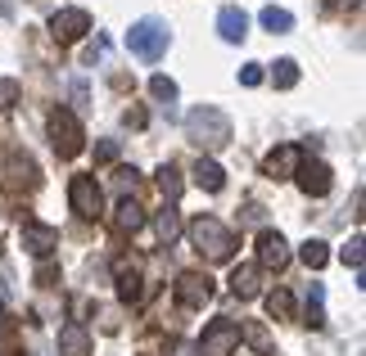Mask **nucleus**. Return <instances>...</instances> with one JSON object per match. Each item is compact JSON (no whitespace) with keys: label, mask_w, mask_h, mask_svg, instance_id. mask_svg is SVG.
I'll return each instance as SVG.
<instances>
[{"label":"nucleus","mask_w":366,"mask_h":356,"mask_svg":"<svg viewBox=\"0 0 366 356\" xmlns=\"http://www.w3.org/2000/svg\"><path fill=\"white\" fill-rule=\"evenodd\" d=\"M186 136H190L199 149H222V145L231 140V118H227L222 108L204 104V108H194L190 118H186Z\"/></svg>","instance_id":"nucleus-1"},{"label":"nucleus","mask_w":366,"mask_h":356,"mask_svg":"<svg viewBox=\"0 0 366 356\" xmlns=\"http://www.w3.org/2000/svg\"><path fill=\"white\" fill-rule=\"evenodd\" d=\"M167 23L163 19H140L132 23V32H127V50L136 54V59H159V54L167 50Z\"/></svg>","instance_id":"nucleus-2"},{"label":"nucleus","mask_w":366,"mask_h":356,"mask_svg":"<svg viewBox=\"0 0 366 356\" xmlns=\"http://www.w3.org/2000/svg\"><path fill=\"white\" fill-rule=\"evenodd\" d=\"M190 239L199 244V253L208 248V258H213V262H227V258H231V248H235L231 230H227V225H222L217 217H199V221L190 225Z\"/></svg>","instance_id":"nucleus-3"},{"label":"nucleus","mask_w":366,"mask_h":356,"mask_svg":"<svg viewBox=\"0 0 366 356\" xmlns=\"http://www.w3.org/2000/svg\"><path fill=\"white\" fill-rule=\"evenodd\" d=\"M50 136H54V153H59V158H77L81 153V126H77V118L68 108H54Z\"/></svg>","instance_id":"nucleus-4"},{"label":"nucleus","mask_w":366,"mask_h":356,"mask_svg":"<svg viewBox=\"0 0 366 356\" xmlns=\"http://www.w3.org/2000/svg\"><path fill=\"white\" fill-rule=\"evenodd\" d=\"M68 203H73L77 217H100L104 194H100V185H95V176H73V185H68Z\"/></svg>","instance_id":"nucleus-5"},{"label":"nucleus","mask_w":366,"mask_h":356,"mask_svg":"<svg viewBox=\"0 0 366 356\" xmlns=\"http://www.w3.org/2000/svg\"><path fill=\"white\" fill-rule=\"evenodd\" d=\"M235 343H240V330H235L231 320H213L194 347H199V356H231Z\"/></svg>","instance_id":"nucleus-6"},{"label":"nucleus","mask_w":366,"mask_h":356,"mask_svg":"<svg viewBox=\"0 0 366 356\" xmlns=\"http://www.w3.org/2000/svg\"><path fill=\"white\" fill-rule=\"evenodd\" d=\"M50 27H54V36H59L64 46H73V41H81V36L91 32V14L86 9H59L50 19Z\"/></svg>","instance_id":"nucleus-7"},{"label":"nucleus","mask_w":366,"mask_h":356,"mask_svg":"<svg viewBox=\"0 0 366 356\" xmlns=\"http://www.w3.org/2000/svg\"><path fill=\"white\" fill-rule=\"evenodd\" d=\"M299 163H303V149H299V145H280V149H272V153H267L262 172L272 176V180H285V176H294V172H299Z\"/></svg>","instance_id":"nucleus-8"},{"label":"nucleus","mask_w":366,"mask_h":356,"mask_svg":"<svg viewBox=\"0 0 366 356\" xmlns=\"http://www.w3.org/2000/svg\"><path fill=\"white\" fill-rule=\"evenodd\" d=\"M23 248L32 253V258H50V253L59 248V230H54V225L27 221V225H23Z\"/></svg>","instance_id":"nucleus-9"},{"label":"nucleus","mask_w":366,"mask_h":356,"mask_svg":"<svg viewBox=\"0 0 366 356\" xmlns=\"http://www.w3.org/2000/svg\"><path fill=\"white\" fill-rule=\"evenodd\" d=\"M285 262H290V244H285L276 230H262V235H258V266H262V270H280Z\"/></svg>","instance_id":"nucleus-10"},{"label":"nucleus","mask_w":366,"mask_h":356,"mask_svg":"<svg viewBox=\"0 0 366 356\" xmlns=\"http://www.w3.org/2000/svg\"><path fill=\"white\" fill-rule=\"evenodd\" d=\"M177 297H181V307H204L208 297H213V280H208V275H194V270H190V275L177 280Z\"/></svg>","instance_id":"nucleus-11"},{"label":"nucleus","mask_w":366,"mask_h":356,"mask_svg":"<svg viewBox=\"0 0 366 356\" xmlns=\"http://www.w3.org/2000/svg\"><path fill=\"white\" fill-rule=\"evenodd\" d=\"M294 176H299V190L303 194H326L330 190V167L326 163H299V172H294Z\"/></svg>","instance_id":"nucleus-12"},{"label":"nucleus","mask_w":366,"mask_h":356,"mask_svg":"<svg viewBox=\"0 0 366 356\" xmlns=\"http://www.w3.org/2000/svg\"><path fill=\"white\" fill-rule=\"evenodd\" d=\"M217 32H222V41H244V36H249L244 9H240V5H227V9L217 14Z\"/></svg>","instance_id":"nucleus-13"},{"label":"nucleus","mask_w":366,"mask_h":356,"mask_svg":"<svg viewBox=\"0 0 366 356\" xmlns=\"http://www.w3.org/2000/svg\"><path fill=\"white\" fill-rule=\"evenodd\" d=\"M59 356H91L86 325H64V330H59Z\"/></svg>","instance_id":"nucleus-14"},{"label":"nucleus","mask_w":366,"mask_h":356,"mask_svg":"<svg viewBox=\"0 0 366 356\" xmlns=\"http://www.w3.org/2000/svg\"><path fill=\"white\" fill-rule=\"evenodd\" d=\"M194 185H204L208 194H217L222 185H227V172H222L213 158H199V163H194Z\"/></svg>","instance_id":"nucleus-15"},{"label":"nucleus","mask_w":366,"mask_h":356,"mask_svg":"<svg viewBox=\"0 0 366 356\" xmlns=\"http://www.w3.org/2000/svg\"><path fill=\"white\" fill-rule=\"evenodd\" d=\"M114 225H118V235H132V230H140L145 225V212H140V203H118V217H114Z\"/></svg>","instance_id":"nucleus-16"},{"label":"nucleus","mask_w":366,"mask_h":356,"mask_svg":"<svg viewBox=\"0 0 366 356\" xmlns=\"http://www.w3.org/2000/svg\"><path fill=\"white\" fill-rule=\"evenodd\" d=\"M231 293H235V297H258V270H253V266H235Z\"/></svg>","instance_id":"nucleus-17"},{"label":"nucleus","mask_w":366,"mask_h":356,"mask_svg":"<svg viewBox=\"0 0 366 356\" xmlns=\"http://www.w3.org/2000/svg\"><path fill=\"white\" fill-rule=\"evenodd\" d=\"M118 297H122V302H136V297H140V275L127 270V262H118Z\"/></svg>","instance_id":"nucleus-18"},{"label":"nucleus","mask_w":366,"mask_h":356,"mask_svg":"<svg viewBox=\"0 0 366 356\" xmlns=\"http://www.w3.org/2000/svg\"><path fill=\"white\" fill-rule=\"evenodd\" d=\"M235 330H240V334H244V338H249V343L258 347L262 356H272V334H267L258 320H244V325H235Z\"/></svg>","instance_id":"nucleus-19"},{"label":"nucleus","mask_w":366,"mask_h":356,"mask_svg":"<svg viewBox=\"0 0 366 356\" xmlns=\"http://www.w3.org/2000/svg\"><path fill=\"white\" fill-rule=\"evenodd\" d=\"M262 27H267V32H290V27H294V14L267 5V9H262Z\"/></svg>","instance_id":"nucleus-20"},{"label":"nucleus","mask_w":366,"mask_h":356,"mask_svg":"<svg viewBox=\"0 0 366 356\" xmlns=\"http://www.w3.org/2000/svg\"><path fill=\"white\" fill-rule=\"evenodd\" d=\"M299 258H303V266H312V270H321V266L330 262V253H326V244H321V239H307Z\"/></svg>","instance_id":"nucleus-21"},{"label":"nucleus","mask_w":366,"mask_h":356,"mask_svg":"<svg viewBox=\"0 0 366 356\" xmlns=\"http://www.w3.org/2000/svg\"><path fill=\"white\" fill-rule=\"evenodd\" d=\"M272 81H276L280 91L299 86V63H294V59H280V63H276V73H272Z\"/></svg>","instance_id":"nucleus-22"},{"label":"nucleus","mask_w":366,"mask_h":356,"mask_svg":"<svg viewBox=\"0 0 366 356\" xmlns=\"http://www.w3.org/2000/svg\"><path fill=\"white\" fill-rule=\"evenodd\" d=\"M267 311H272L276 320H290V316H294V297H290L285 289H276L272 297H267Z\"/></svg>","instance_id":"nucleus-23"},{"label":"nucleus","mask_w":366,"mask_h":356,"mask_svg":"<svg viewBox=\"0 0 366 356\" xmlns=\"http://www.w3.org/2000/svg\"><path fill=\"white\" fill-rule=\"evenodd\" d=\"M149 95L163 99V104H172V99H177V81H172V77H154V81H149Z\"/></svg>","instance_id":"nucleus-24"},{"label":"nucleus","mask_w":366,"mask_h":356,"mask_svg":"<svg viewBox=\"0 0 366 356\" xmlns=\"http://www.w3.org/2000/svg\"><path fill=\"white\" fill-rule=\"evenodd\" d=\"M159 176H163V180H159V185H163V194H167V198H177V194H181V172H177V167H163Z\"/></svg>","instance_id":"nucleus-25"},{"label":"nucleus","mask_w":366,"mask_h":356,"mask_svg":"<svg viewBox=\"0 0 366 356\" xmlns=\"http://www.w3.org/2000/svg\"><path fill=\"white\" fill-rule=\"evenodd\" d=\"M177 230H181V221H177V212L167 208L163 217H159V235H163V239H177Z\"/></svg>","instance_id":"nucleus-26"},{"label":"nucleus","mask_w":366,"mask_h":356,"mask_svg":"<svg viewBox=\"0 0 366 356\" xmlns=\"http://www.w3.org/2000/svg\"><path fill=\"white\" fill-rule=\"evenodd\" d=\"M307 325H312V330H317V325H326V320H321V284L312 289V302H307Z\"/></svg>","instance_id":"nucleus-27"},{"label":"nucleus","mask_w":366,"mask_h":356,"mask_svg":"<svg viewBox=\"0 0 366 356\" xmlns=\"http://www.w3.org/2000/svg\"><path fill=\"white\" fill-rule=\"evenodd\" d=\"M240 81H244V86H258V81H262V68L258 63H244L240 68Z\"/></svg>","instance_id":"nucleus-28"},{"label":"nucleus","mask_w":366,"mask_h":356,"mask_svg":"<svg viewBox=\"0 0 366 356\" xmlns=\"http://www.w3.org/2000/svg\"><path fill=\"white\" fill-rule=\"evenodd\" d=\"M344 262H348V266H362V239H353V244L344 248Z\"/></svg>","instance_id":"nucleus-29"},{"label":"nucleus","mask_w":366,"mask_h":356,"mask_svg":"<svg viewBox=\"0 0 366 356\" xmlns=\"http://www.w3.org/2000/svg\"><path fill=\"white\" fill-rule=\"evenodd\" d=\"M95 158H100V163H114L118 158V145H114V140H104V145L95 149Z\"/></svg>","instance_id":"nucleus-30"},{"label":"nucleus","mask_w":366,"mask_h":356,"mask_svg":"<svg viewBox=\"0 0 366 356\" xmlns=\"http://www.w3.org/2000/svg\"><path fill=\"white\" fill-rule=\"evenodd\" d=\"M14 95H19V86H14V81H0V108H5Z\"/></svg>","instance_id":"nucleus-31"},{"label":"nucleus","mask_w":366,"mask_h":356,"mask_svg":"<svg viewBox=\"0 0 366 356\" xmlns=\"http://www.w3.org/2000/svg\"><path fill=\"white\" fill-rule=\"evenodd\" d=\"M172 356H199V347L194 343H172Z\"/></svg>","instance_id":"nucleus-32"}]
</instances>
